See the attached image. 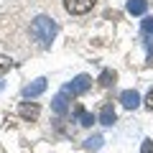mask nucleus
Here are the masks:
<instances>
[{
  "instance_id": "nucleus-8",
  "label": "nucleus",
  "mask_w": 153,
  "mask_h": 153,
  "mask_svg": "<svg viewBox=\"0 0 153 153\" xmlns=\"http://www.w3.org/2000/svg\"><path fill=\"white\" fill-rule=\"evenodd\" d=\"M51 107H54L56 115H64L66 110H69V100H66V92H59L54 97V102H51Z\"/></svg>"
},
{
  "instance_id": "nucleus-2",
  "label": "nucleus",
  "mask_w": 153,
  "mask_h": 153,
  "mask_svg": "<svg viewBox=\"0 0 153 153\" xmlns=\"http://www.w3.org/2000/svg\"><path fill=\"white\" fill-rule=\"evenodd\" d=\"M89 87H92V76L79 74V76H74V79H71V82L64 87V92H66V94H71V97H76V94H84Z\"/></svg>"
},
{
  "instance_id": "nucleus-13",
  "label": "nucleus",
  "mask_w": 153,
  "mask_h": 153,
  "mask_svg": "<svg viewBox=\"0 0 153 153\" xmlns=\"http://www.w3.org/2000/svg\"><path fill=\"white\" fill-rule=\"evenodd\" d=\"M10 66H13V59H10V56H3V54H0V76L5 74Z\"/></svg>"
},
{
  "instance_id": "nucleus-5",
  "label": "nucleus",
  "mask_w": 153,
  "mask_h": 153,
  "mask_svg": "<svg viewBox=\"0 0 153 153\" xmlns=\"http://www.w3.org/2000/svg\"><path fill=\"white\" fill-rule=\"evenodd\" d=\"M46 92V79L44 76H38L36 82H31V84H26V87H23V97H38V94H44Z\"/></svg>"
},
{
  "instance_id": "nucleus-14",
  "label": "nucleus",
  "mask_w": 153,
  "mask_h": 153,
  "mask_svg": "<svg viewBox=\"0 0 153 153\" xmlns=\"http://www.w3.org/2000/svg\"><path fill=\"white\" fill-rule=\"evenodd\" d=\"M143 33L153 36V18H143Z\"/></svg>"
},
{
  "instance_id": "nucleus-7",
  "label": "nucleus",
  "mask_w": 153,
  "mask_h": 153,
  "mask_svg": "<svg viewBox=\"0 0 153 153\" xmlns=\"http://www.w3.org/2000/svg\"><path fill=\"white\" fill-rule=\"evenodd\" d=\"M148 0H128V13L130 16H146Z\"/></svg>"
},
{
  "instance_id": "nucleus-11",
  "label": "nucleus",
  "mask_w": 153,
  "mask_h": 153,
  "mask_svg": "<svg viewBox=\"0 0 153 153\" xmlns=\"http://www.w3.org/2000/svg\"><path fill=\"white\" fill-rule=\"evenodd\" d=\"M115 79H117V74H115L112 69H105L102 74H100V79H97V82L102 84V87H110V84H115Z\"/></svg>"
},
{
  "instance_id": "nucleus-4",
  "label": "nucleus",
  "mask_w": 153,
  "mask_h": 153,
  "mask_svg": "<svg viewBox=\"0 0 153 153\" xmlns=\"http://www.w3.org/2000/svg\"><path fill=\"white\" fill-rule=\"evenodd\" d=\"M18 115H21L23 120L33 123V120H38V115H41V107H38L36 102H21V107H18Z\"/></svg>"
},
{
  "instance_id": "nucleus-3",
  "label": "nucleus",
  "mask_w": 153,
  "mask_h": 153,
  "mask_svg": "<svg viewBox=\"0 0 153 153\" xmlns=\"http://www.w3.org/2000/svg\"><path fill=\"white\" fill-rule=\"evenodd\" d=\"M94 3L97 0H64V8L71 16H84V13H89L94 8Z\"/></svg>"
},
{
  "instance_id": "nucleus-9",
  "label": "nucleus",
  "mask_w": 153,
  "mask_h": 153,
  "mask_svg": "<svg viewBox=\"0 0 153 153\" xmlns=\"http://www.w3.org/2000/svg\"><path fill=\"white\" fill-rule=\"evenodd\" d=\"M74 115H76V120H79V125H84V128H89V125L94 123V115L87 112L82 105H76V107H74Z\"/></svg>"
},
{
  "instance_id": "nucleus-12",
  "label": "nucleus",
  "mask_w": 153,
  "mask_h": 153,
  "mask_svg": "<svg viewBox=\"0 0 153 153\" xmlns=\"http://www.w3.org/2000/svg\"><path fill=\"white\" fill-rule=\"evenodd\" d=\"M102 143H105L102 135H92V138H87V140H84V148H89V151H97V148H102Z\"/></svg>"
},
{
  "instance_id": "nucleus-10",
  "label": "nucleus",
  "mask_w": 153,
  "mask_h": 153,
  "mask_svg": "<svg viewBox=\"0 0 153 153\" xmlns=\"http://www.w3.org/2000/svg\"><path fill=\"white\" fill-rule=\"evenodd\" d=\"M115 120H117V115H115V107H112V105H105V107L100 110V123L110 128Z\"/></svg>"
},
{
  "instance_id": "nucleus-6",
  "label": "nucleus",
  "mask_w": 153,
  "mask_h": 153,
  "mask_svg": "<svg viewBox=\"0 0 153 153\" xmlns=\"http://www.w3.org/2000/svg\"><path fill=\"white\" fill-rule=\"evenodd\" d=\"M120 102H123V107H128V110H135L138 105H140V94H138L135 89H125V92L120 94Z\"/></svg>"
},
{
  "instance_id": "nucleus-16",
  "label": "nucleus",
  "mask_w": 153,
  "mask_h": 153,
  "mask_svg": "<svg viewBox=\"0 0 153 153\" xmlns=\"http://www.w3.org/2000/svg\"><path fill=\"white\" fill-rule=\"evenodd\" d=\"M146 110L153 112V87H151V92H148V97H146Z\"/></svg>"
},
{
  "instance_id": "nucleus-1",
  "label": "nucleus",
  "mask_w": 153,
  "mask_h": 153,
  "mask_svg": "<svg viewBox=\"0 0 153 153\" xmlns=\"http://www.w3.org/2000/svg\"><path fill=\"white\" fill-rule=\"evenodd\" d=\"M59 33V26H56L54 18L49 16H38L36 21L31 23V36L33 41H38V46H51V41H54V36Z\"/></svg>"
},
{
  "instance_id": "nucleus-15",
  "label": "nucleus",
  "mask_w": 153,
  "mask_h": 153,
  "mask_svg": "<svg viewBox=\"0 0 153 153\" xmlns=\"http://www.w3.org/2000/svg\"><path fill=\"white\" fill-rule=\"evenodd\" d=\"M140 153H153V140L151 138H146V140L140 143Z\"/></svg>"
}]
</instances>
